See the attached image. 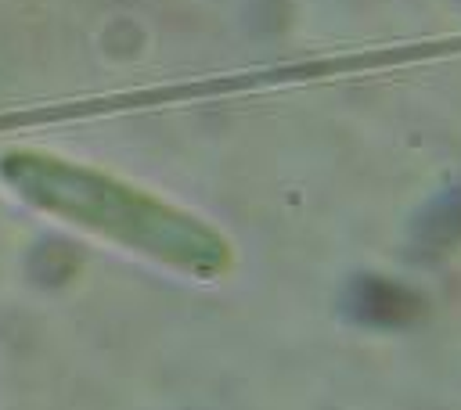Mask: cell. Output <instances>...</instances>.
<instances>
[{
    "mask_svg": "<svg viewBox=\"0 0 461 410\" xmlns=\"http://www.w3.org/2000/svg\"><path fill=\"white\" fill-rule=\"evenodd\" d=\"M0 180L25 205L166 263L205 273L223 263V245L209 227L101 169L32 147H11L0 155Z\"/></svg>",
    "mask_w": 461,
    "mask_h": 410,
    "instance_id": "1",
    "label": "cell"
}]
</instances>
